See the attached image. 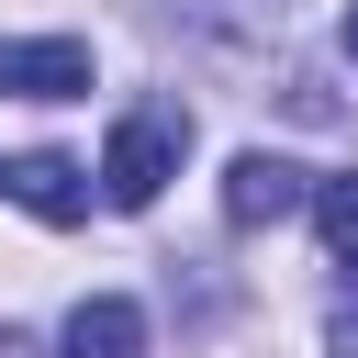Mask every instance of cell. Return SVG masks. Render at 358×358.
<instances>
[{
    "instance_id": "7",
    "label": "cell",
    "mask_w": 358,
    "mask_h": 358,
    "mask_svg": "<svg viewBox=\"0 0 358 358\" xmlns=\"http://www.w3.org/2000/svg\"><path fill=\"white\" fill-rule=\"evenodd\" d=\"M0 358H22V336H11V324H0Z\"/></svg>"
},
{
    "instance_id": "8",
    "label": "cell",
    "mask_w": 358,
    "mask_h": 358,
    "mask_svg": "<svg viewBox=\"0 0 358 358\" xmlns=\"http://www.w3.org/2000/svg\"><path fill=\"white\" fill-rule=\"evenodd\" d=\"M347 56H358V0H347Z\"/></svg>"
},
{
    "instance_id": "2",
    "label": "cell",
    "mask_w": 358,
    "mask_h": 358,
    "mask_svg": "<svg viewBox=\"0 0 358 358\" xmlns=\"http://www.w3.org/2000/svg\"><path fill=\"white\" fill-rule=\"evenodd\" d=\"M0 90H11V101H78V90H90V45H78V34L0 45Z\"/></svg>"
},
{
    "instance_id": "4",
    "label": "cell",
    "mask_w": 358,
    "mask_h": 358,
    "mask_svg": "<svg viewBox=\"0 0 358 358\" xmlns=\"http://www.w3.org/2000/svg\"><path fill=\"white\" fill-rule=\"evenodd\" d=\"M0 190H11L22 213H45V224H78V213H90V168H78V157H11Z\"/></svg>"
},
{
    "instance_id": "5",
    "label": "cell",
    "mask_w": 358,
    "mask_h": 358,
    "mask_svg": "<svg viewBox=\"0 0 358 358\" xmlns=\"http://www.w3.org/2000/svg\"><path fill=\"white\" fill-rule=\"evenodd\" d=\"M67 358H145V313H134L123 291L78 302V313H67Z\"/></svg>"
},
{
    "instance_id": "6",
    "label": "cell",
    "mask_w": 358,
    "mask_h": 358,
    "mask_svg": "<svg viewBox=\"0 0 358 358\" xmlns=\"http://www.w3.org/2000/svg\"><path fill=\"white\" fill-rule=\"evenodd\" d=\"M313 235L358 268V168H347V179H313Z\"/></svg>"
},
{
    "instance_id": "1",
    "label": "cell",
    "mask_w": 358,
    "mask_h": 358,
    "mask_svg": "<svg viewBox=\"0 0 358 358\" xmlns=\"http://www.w3.org/2000/svg\"><path fill=\"white\" fill-rule=\"evenodd\" d=\"M179 157H190V112H179V101H134V112L112 123V145H101V190H112L123 213H145V201L179 179Z\"/></svg>"
},
{
    "instance_id": "3",
    "label": "cell",
    "mask_w": 358,
    "mask_h": 358,
    "mask_svg": "<svg viewBox=\"0 0 358 358\" xmlns=\"http://www.w3.org/2000/svg\"><path fill=\"white\" fill-rule=\"evenodd\" d=\"M302 201H313V179L291 157H235V179H224V224H280Z\"/></svg>"
}]
</instances>
